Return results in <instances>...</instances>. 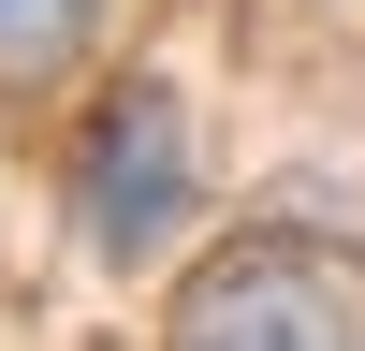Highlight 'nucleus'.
Segmentation results:
<instances>
[{"mask_svg":"<svg viewBox=\"0 0 365 351\" xmlns=\"http://www.w3.org/2000/svg\"><path fill=\"white\" fill-rule=\"evenodd\" d=\"M175 351H365V278L307 234H249L190 278Z\"/></svg>","mask_w":365,"mask_h":351,"instance_id":"f257e3e1","label":"nucleus"},{"mask_svg":"<svg viewBox=\"0 0 365 351\" xmlns=\"http://www.w3.org/2000/svg\"><path fill=\"white\" fill-rule=\"evenodd\" d=\"M175 205H190V146H175V103L161 88H132V103L88 132V190H73V220H88V249H161L175 234Z\"/></svg>","mask_w":365,"mask_h":351,"instance_id":"f03ea898","label":"nucleus"},{"mask_svg":"<svg viewBox=\"0 0 365 351\" xmlns=\"http://www.w3.org/2000/svg\"><path fill=\"white\" fill-rule=\"evenodd\" d=\"M88 15H103V0H0V73L73 58V44H88Z\"/></svg>","mask_w":365,"mask_h":351,"instance_id":"7ed1b4c3","label":"nucleus"}]
</instances>
